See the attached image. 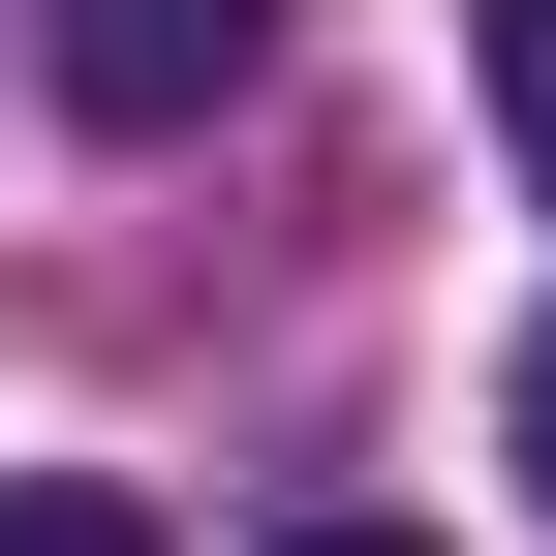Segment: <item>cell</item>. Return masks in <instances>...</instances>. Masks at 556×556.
Masks as SVG:
<instances>
[{
    "label": "cell",
    "mask_w": 556,
    "mask_h": 556,
    "mask_svg": "<svg viewBox=\"0 0 556 556\" xmlns=\"http://www.w3.org/2000/svg\"><path fill=\"white\" fill-rule=\"evenodd\" d=\"M248 62H278V0H62V93L93 124H217Z\"/></svg>",
    "instance_id": "cell-1"
},
{
    "label": "cell",
    "mask_w": 556,
    "mask_h": 556,
    "mask_svg": "<svg viewBox=\"0 0 556 556\" xmlns=\"http://www.w3.org/2000/svg\"><path fill=\"white\" fill-rule=\"evenodd\" d=\"M495 124H526V186H556V0H495Z\"/></svg>",
    "instance_id": "cell-2"
},
{
    "label": "cell",
    "mask_w": 556,
    "mask_h": 556,
    "mask_svg": "<svg viewBox=\"0 0 556 556\" xmlns=\"http://www.w3.org/2000/svg\"><path fill=\"white\" fill-rule=\"evenodd\" d=\"M278 556H433V526H278Z\"/></svg>",
    "instance_id": "cell-5"
},
{
    "label": "cell",
    "mask_w": 556,
    "mask_h": 556,
    "mask_svg": "<svg viewBox=\"0 0 556 556\" xmlns=\"http://www.w3.org/2000/svg\"><path fill=\"white\" fill-rule=\"evenodd\" d=\"M495 433H526V526H556V340H526V402H495Z\"/></svg>",
    "instance_id": "cell-4"
},
{
    "label": "cell",
    "mask_w": 556,
    "mask_h": 556,
    "mask_svg": "<svg viewBox=\"0 0 556 556\" xmlns=\"http://www.w3.org/2000/svg\"><path fill=\"white\" fill-rule=\"evenodd\" d=\"M0 556H155V526H124V495H0Z\"/></svg>",
    "instance_id": "cell-3"
}]
</instances>
